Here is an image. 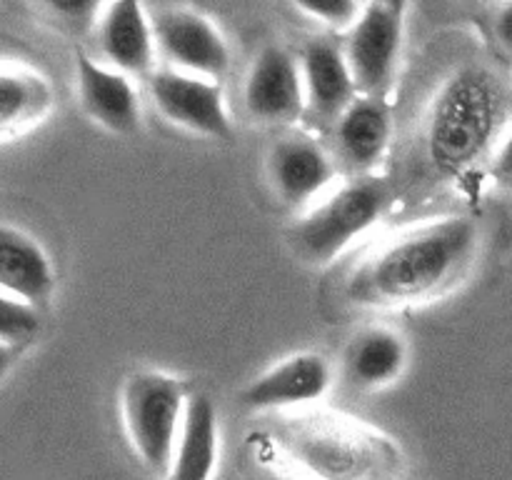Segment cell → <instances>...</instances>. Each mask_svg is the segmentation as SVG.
I'll list each match as a JSON object with an SVG mask.
<instances>
[{"label": "cell", "instance_id": "6da1fadb", "mask_svg": "<svg viewBox=\"0 0 512 480\" xmlns=\"http://www.w3.org/2000/svg\"><path fill=\"white\" fill-rule=\"evenodd\" d=\"M480 230L473 218L448 215L410 228L375 248L353 275L345 293L358 305L398 308L423 303L453 288L473 265Z\"/></svg>", "mask_w": 512, "mask_h": 480}, {"label": "cell", "instance_id": "7a4b0ae2", "mask_svg": "<svg viewBox=\"0 0 512 480\" xmlns=\"http://www.w3.org/2000/svg\"><path fill=\"white\" fill-rule=\"evenodd\" d=\"M505 118V95L498 78L480 65L455 70L435 95L425 123V153L440 175H463L473 168Z\"/></svg>", "mask_w": 512, "mask_h": 480}, {"label": "cell", "instance_id": "3957f363", "mask_svg": "<svg viewBox=\"0 0 512 480\" xmlns=\"http://www.w3.org/2000/svg\"><path fill=\"white\" fill-rule=\"evenodd\" d=\"M390 185L378 175H355L340 185L323 203L313 205L290 230L295 250L313 265H328L373 228L388 210Z\"/></svg>", "mask_w": 512, "mask_h": 480}, {"label": "cell", "instance_id": "277c9868", "mask_svg": "<svg viewBox=\"0 0 512 480\" xmlns=\"http://www.w3.org/2000/svg\"><path fill=\"white\" fill-rule=\"evenodd\" d=\"M190 393L178 378L160 370H135L120 390L123 428L140 463L165 475L173 463Z\"/></svg>", "mask_w": 512, "mask_h": 480}, {"label": "cell", "instance_id": "5b68a950", "mask_svg": "<svg viewBox=\"0 0 512 480\" xmlns=\"http://www.w3.org/2000/svg\"><path fill=\"white\" fill-rule=\"evenodd\" d=\"M290 455L318 480H393L395 450L383 438L335 420H310L285 435Z\"/></svg>", "mask_w": 512, "mask_h": 480}, {"label": "cell", "instance_id": "8992f818", "mask_svg": "<svg viewBox=\"0 0 512 480\" xmlns=\"http://www.w3.org/2000/svg\"><path fill=\"white\" fill-rule=\"evenodd\" d=\"M405 3H365L353 28L345 33L343 53L358 95L385 98L400 68L405 38Z\"/></svg>", "mask_w": 512, "mask_h": 480}, {"label": "cell", "instance_id": "52a82bcc", "mask_svg": "<svg viewBox=\"0 0 512 480\" xmlns=\"http://www.w3.org/2000/svg\"><path fill=\"white\" fill-rule=\"evenodd\" d=\"M153 30L165 68L213 83H220L228 75V43L203 13L193 8H163L153 15Z\"/></svg>", "mask_w": 512, "mask_h": 480}, {"label": "cell", "instance_id": "ba28073f", "mask_svg": "<svg viewBox=\"0 0 512 480\" xmlns=\"http://www.w3.org/2000/svg\"><path fill=\"white\" fill-rule=\"evenodd\" d=\"M148 93L155 110L175 128L213 140H233V120L225 108L220 83L158 68L148 80Z\"/></svg>", "mask_w": 512, "mask_h": 480}, {"label": "cell", "instance_id": "9c48e42d", "mask_svg": "<svg viewBox=\"0 0 512 480\" xmlns=\"http://www.w3.org/2000/svg\"><path fill=\"white\" fill-rule=\"evenodd\" d=\"M243 103L250 118L260 123H295L305 113L300 60L283 45H265L245 73Z\"/></svg>", "mask_w": 512, "mask_h": 480}, {"label": "cell", "instance_id": "30bf717a", "mask_svg": "<svg viewBox=\"0 0 512 480\" xmlns=\"http://www.w3.org/2000/svg\"><path fill=\"white\" fill-rule=\"evenodd\" d=\"M335 173L338 165L333 155L305 133L280 135L265 155V178L275 198L290 208H300L323 193Z\"/></svg>", "mask_w": 512, "mask_h": 480}, {"label": "cell", "instance_id": "8fae6325", "mask_svg": "<svg viewBox=\"0 0 512 480\" xmlns=\"http://www.w3.org/2000/svg\"><path fill=\"white\" fill-rule=\"evenodd\" d=\"M98 50L100 63L128 78L150 80L158 70L155 60L158 43H155L153 18H148L145 8L135 0H120V3L103 5L98 18Z\"/></svg>", "mask_w": 512, "mask_h": 480}, {"label": "cell", "instance_id": "7c38bea8", "mask_svg": "<svg viewBox=\"0 0 512 480\" xmlns=\"http://www.w3.org/2000/svg\"><path fill=\"white\" fill-rule=\"evenodd\" d=\"M333 383V368L320 353L305 350L280 360L263 375L250 380L240 393V403L248 410L270 413L310 405L323 398Z\"/></svg>", "mask_w": 512, "mask_h": 480}, {"label": "cell", "instance_id": "4fadbf2b", "mask_svg": "<svg viewBox=\"0 0 512 480\" xmlns=\"http://www.w3.org/2000/svg\"><path fill=\"white\" fill-rule=\"evenodd\" d=\"M75 80L83 113L115 135H133L140 128V103L133 78L90 58L75 48Z\"/></svg>", "mask_w": 512, "mask_h": 480}, {"label": "cell", "instance_id": "5bb4252c", "mask_svg": "<svg viewBox=\"0 0 512 480\" xmlns=\"http://www.w3.org/2000/svg\"><path fill=\"white\" fill-rule=\"evenodd\" d=\"M298 60L305 85V113L323 123H335L358 98L343 43L328 35L310 38Z\"/></svg>", "mask_w": 512, "mask_h": 480}, {"label": "cell", "instance_id": "9a60e30c", "mask_svg": "<svg viewBox=\"0 0 512 480\" xmlns=\"http://www.w3.org/2000/svg\"><path fill=\"white\" fill-rule=\"evenodd\" d=\"M333 133L343 163L358 175H370L383 160L393 135V115L385 98L358 95L333 123Z\"/></svg>", "mask_w": 512, "mask_h": 480}, {"label": "cell", "instance_id": "2e32d148", "mask_svg": "<svg viewBox=\"0 0 512 480\" xmlns=\"http://www.w3.org/2000/svg\"><path fill=\"white\" fill-rule=\"evenodd\" d=\"M0 288L35 308L50 300L55 288V270L43 245L8 223L0 230Z\"/></svg>", "mask_w": 512, "mask_h": 480}, {"label": "cell", "instance_id": "e0dca14e", "mask_svg": "<svg viewBox=\"0 0 512 480\" xmlns=\"http://www.w3.org/2000/svg\"><path fill=\"white\" fill-rule=\"evenodd\" d=\"M218 465V410L205 393H190L183 430L165 480H210Z\"/></svg>", "mask_w": 512, "mask_h": 480}, {"label": "cell", "instance_id": "ac0fdd59", "mask_svg": "<svg viewBox=\"0 0 512 480\" xmlns=\"http://www.w3.org/2000/svg\"><path fill=\"white\" fill-rule=\"evenodd\" d=\"M408 363L403 335L390 328H365L345 350V378L358 390H378L395 383Z\"/></svg>", "mask_w": 512, "mask_h": 480}, {"label": "cell", "instance_id": "d6986e66", "mask_svg": "<svg viewBox=\"0 0 512 480\" xmlns=\"http://www.w3.org/2000/svg\"><path fill=\"white\" fill-rule=\"evenodd\" d=\"M53 108L48 78L23 63L5 60L0 70V133L10 138L43 120Z\"/></svg>", "mask_w": 512, "mask_h": 480}, {"label": "cell", "instance_id": "ffe728a7", "mask_svg": "<svg viewBox=\"0 0 512 480\" xmlns=\"http://www.w3.org/2000/svg\"><path fill=\"white\" fill-rule=\"evenodd\" d=\"M40 330V313L35 305L23 303L3 295L0 303V340H3V358L8 360L10 350L30 343ZM5 365V363H3Z\"/></svg>", "mask_w": 512, "mask_h": 480}, {"label": "cell", "instance_id": "44dd1931", "mask_svg": "<svg viewBox=\"0 0 512 480\" xmlns=\"http://www.w3.org/2000/svg\"><path fill=\"white\" fill-rule=\"evenodd\" d=\"M295 8L303 15L313 18L315 23H323L330 30H345L348 33L355 20L363 13V5L353 0H333V3H298Z\"/></svg>", "mask_w": 512, "mask_h": 480}, {"label": "cell", "instance_id": "7402d4cb", "mask_svg": "<svg viewBox=\"0 0 512 480\" xmlns=\"http://www.w3.org/2000/svg\"><path fill=\"white\" fill-rule=\"evenodd\" d=\"M493 175L500 180V183L512 185V123L505 133L503 143H500L498 153L493 158Z\"/></svg>", "mask_w": 512, "mask_h": 480}, {"label": "cell", "instance_id": "603a6c76", "mask_svg": "<svg viewBox=\"0 0 512 480\" xmlns=\"http://www.w3.org/2000/svg\"><path fill=\"white\" fill-rule=\"evenodd\" d=\"M495 38L508 53H512V3L500 5L495 13Z\"/></svg>", "mask_w": 512, "mask_h": 480}]
</instances>
